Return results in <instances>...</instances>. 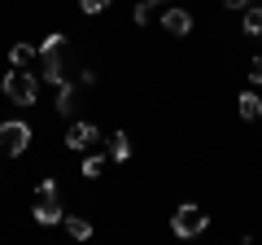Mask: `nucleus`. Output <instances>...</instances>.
Listing matches in <instances>:
<instances>
[{"label":"nucleus","mask_w":262,"mask_h":245,"mask_svg":"<svg viewBox=\"0 0 262 245\" xmlns=\"http://www.w3.org/2000/svg\"><path fill=\"white\" fill-rule=\"evenodd\" d=\"M5 96H9L13 105H35V96H39V75H31L27 66H13L9 75H5Z\"/></svg>","instance_id":"nucleus-1"},{"label":"nucleus","mask_w":262,"mask_h":245,"mask_svg":"<svg viewBox=\"0 0 262 245\" xmlns=\"http://www.w3.org/2000/svg\"><path fill=\"white\" fill-rule=\"evenodd\" d=\"M31 215H35L39 223H61V219H66V210H61V193H57L53 179H39L35 201H31Z\"/></svg>","instance_id":"nucleus-2"},{"label":"nucleus","mask_w":262,"mask_h":245,"mask_svg":"<svg viewBox=\"0 0 262 245\" xmlns=\"http://www.w3.org/2000/svg\"><path fill=\"white\" fill-rule=\"evenodd\" d=\"M61 48H66V35H61V31L44 35V44H39V70H44L39 79H48L53 88L66 79V70H61Z\"/></svg>","instance_id":"nucleus-3"},{"label":"nucleus","mask_w":262,"mask_h":245,"mask_svg":"<svg viewBox=\"0 0 262 245\" xmlns=\"http://www.w3.org/2000/svg\"><path fill=\"white\" fill-rule=\"evenodd\" d=\"M170 228H175V236H201L210 228V215L201 206H192V201H184V206L170 215Z\"/></svg>","instance_id":"nucleus-4"},{"label":"nucleus","mask_w":262,"mask_h":245,"mask_svg":"<svg viewBox=\"0 0 262 245\" xmlns=\"http://www.w3.org/2000/svg\"><path fill=\"white\" fill-rule=\"evenodd\" d=\"M27 145H31V127H27V122H18V118L0 122V149L9 153V158L27 153Z\"/></svg>","instance_id":"nucleus-5"},{"label":"nucleus","mask_w":262,"mask_h":245,"mask_svg":"<svg viewBox=\"0 0 262 245\" xmlns=\"http://www.w3.org/2000/svg\"><path fill=\"white\" fill-rule=\"evenodd\" d=\"M92 145H101V136H96L92 122H75V127L66 132V149H92Z\"/></svg>","instance_id":"nucleus-6"},{"label":"nucleus","mask_w":262,"mask_h":245,"mask_svg":"<svg viewBox=\"0 0 262 245\" xmlns=\"http://www.w3.org/2000/svg\"><path fill=\"white\" fill-rule=\"evenodd\" d=\"M162 27H166L170 35H188V31H192V13H188V9H175V5H170V9L162 13Z\"/></svg>","instance_id":"nucleus-7"},{"label":"nucleus","mask_w":262,"mask_h":245,"mask_svg":"<svg viewBox=\"0 0 262 245\" xmlns=\"http://www.w3.org/2000/svg\"><path fill=\"white\" fill-rule=\"evenodd\" d=\"M236 110H241V118H245V122L262 118V101H258V92H241V101H236Z\"/></svg>","instance_id":"nucleus-8"},{"label":"nucleus","mask_w":262,"mask_h":245,"mask_svg":"<svg viewBox=\"0 0 262 245\" xmlns=\"http://www.w3.org/2000/svg\"><path fill=\"white\" fill-rule=\"evenodd\" d=\"M110 158H114V162H127V158H131V140H127V132H114V136H110Z\"/></svg>","instance_id":"nucleus-9"},{"label":"nucleus","mask_w":262,"mask_h":245,"mask_svg":"<svg viewBox=\"0 0 262 245\" xmlns=\"http://www.w3.org/2000/svg\"><path fill=\"white\" fill-rule=\"evenodd\" d=\"M75 84H70V79H61V84H57V110H61V114H70V110H75Z\"/></svg>","instance_id":"nucleus-10"},{"label":"nucleus","mask_w":262,"mask_h":245,"mask_svg":"<svg viewBox=\"0 0 262 245\" xmlns=\"http://www.w3.org/2000/svg\"><path fill=\"white\" fill-rule=\"evenodd\" d=\"M61 223H66V232L75 236V241H88V236H92V223H88V219H79V215H66Z\"/></svg>","instance_id":"nucleus-11"},{"label":"nucleus","mask_w":262,"mask_h":245,"mask_svg":"<svg viewBox=\"0 0 262 245\" xmlns=\"http://www.w3.org/2000/svg\"><path fill=\"white\" fill-rule=\"evenodd\" d=\"M245 31H249L253 39H262V5H249V9H245Z\"/></svg>","instance_id":"nucleus-12"},{"label":"nucleus","mask_w":262,"mask_h":245,"mask_svg":"<svg viewBox=\"0 0 262 245\" xmlns=\"http://www.w3.org/2000/svg\"><path fill=\"white\" fill-rule=\"evenodd\" d=\"M31 57H35V48H31V44H13L9 48V62H13V66H31Z\"/></svg>","instance_id":"nucleus-13"},{"label":"nucleus","mask_w":262,"mask_h":245,"mask_svg":"<svg viewBox=\"0 0 262 245\" xmlns=\"http://www.w3.org/2000/svg\"><path fill=\"white\" fill-rule=\"evenodd\" d=\"M153 5H158V0H144V5H136V27H149V22H153V13H158Z\"/></svg>","instance_id":"nucleus-14"},{"label":"nucleus","mask_w":262,"mask_h":245,"mask_svg":"<svg viewBox=\"0 0 262 245\" xmlns=\"http://www.w3.org/2000/svg\"><path fill=\"white\" fill-rule=\"evenodd\" d=\"M79 9H83V13H105V9H110V0H79Z\"/></svg>","instance_id":"nucleus-15"},{"label":"nucleus","mask_w":262,"mask_h":245,"mask_svg":"<svg viewBox=\"0 0 262 245\" xmlns=\"http://www.w3.org/2000/svg\"><path fill=\"white\" fill-rule=\"evenodd\" d=\"M101 167H105V162H101V153H96V158H88V162H83V175H88V179H96V175H101Z\"/></svg>","instance_id":"nucleus-16"},{"label":"nucleus","mask_w":262,"mask_h":245,"mask_svg":"<svg viewBox=\"0 0 262 245\" xmlns=\"http://www.w3.org/2000/svg\"><path fill=\"white\" fill-rule=\"evenodd\" d=\"M249 79H253V84H262V57H253V66H249Z\"/></svg>","instance_id":"nucleus-17"},{"label":"nucleus","mask_w":262,"mask_h":245,"mask_svg":"<svg viewBox=\"0 0 262 245\" xmlns=\"http://www.w3.org/2000/svg\"><path fill=\"white\" fill-rule=\"evenodd\" d=\"M223 5H232V9H236V5H249V0H223Z\"/></svg>","instance_id":"nucleus-18"},{"label":"nucleus","mask_w":262,"mask_h":245,"mask_svg":"<svg viewBox=\"0 0 262 245\" xmlns=\"http://www.w3.org/2000/svg\"><path fill=\"white\" fill-rule=\"evenodd\" d=\"M158 5H170V0H158Z\"/></svg>","instance_id":"nucleus-19"}]
</instances>
